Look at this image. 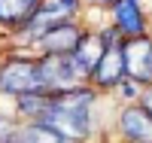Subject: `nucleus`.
<instances>
[{
    "label": "nucleus",
    "mask_w": 152,
    "mask_h": 143,
    "mask_svg": "<svg viewBox=\"0 0 152 143\" xmlns=\"http://www.w3.org/2000/svg\"><path fill=\"white\" fill-rule=\"evenodd\" d=\"M88 107H91V92H85V88L21 98L24 113H34L40 125L58 131L64 140H79L88 134Z\"/></svg>",
    "instance_id": "f257e3e1"
},
{
    "label": "nucleus",
    "mask_w": 152,
    "mask_h": 143,
    "mask_svg": "<svg viewBox=\"0 0 152 143\" xmlns=\"http://www.w3.org/2000/svg\"><path fill=\"white\" fill-rule=\"evenodd\" d=\"M0 92L3 95H18V98L43 95L46 85H43L40 64H31V61H9V64H3V67H0Z\"/></svg>",
    "instance_id": "f03ea898"
},
{
    "label": "nucleus",
    "mask_w": 152,
    "mask_h": 143,
    "mask_svg": "<svg viewBox=\"0 0 152 143\" xmlns=\"http://www.w3.org/2000/svg\"><path fill=\"white\" fill-rule=\"evenodd\" d=\"M40 73H43L46 92H70V88H79V79L85 76L73 55H49L40 64Z\"/></svg>",
    "instance_id": "7ed1b4c3"
},
{
    "label": "nucleus",
    "mask_w": 152,
    "mask_h": 143,
    "mask_svg": "<svg viewBox=\"0 0 152 143\" xmlns=\"http://www.w3.org/2000/svg\"><path fill=\"white\" fill-rule=\"evenodd\" d=\"M76 9V0H43L37 12L28 18V34L34 37H43L46 31L58 28V24H64V18Z\"/></svg>",
    "instance_id": "20e7f679"
},
{
    "label": "nucleus",
    "mask_w": 152,
    "mask_h": 143,
    "mask_svg": "<svg viewBox=\"0 0 152 143\" xmlns=\"http://www.w3.org/2000/svg\"><path fill=\"white\" fill-rule=\"evenodd\" d=\"M104 43H107V49L94 67V79L100 85H116L125 76V43H116L113 34H104Z\"/></svg>",
    "instance_id": "39448f33"
},
{
    "label": "nucleus",
    "mask_w": 152,
    "mask_h": 143,
    "mask_svg": "<svg viewBox=\"0 0 152 143\" xmlns=\"http://www.w3.org/2000/svg\"><path fill=\"white\" fill-rule=\"evenodd\" d=\"M125 73H131L134 82H149L152 79V43L137 40L125 43Z\"/></svg>",
    "instance_id": "423d86ee"
},
{
    "label": "nucleus",
    "mask_w": 152,
    "mask_h": 143,
    "mask_svg": "<svg viewBox=\"0 0 152 143\" xmlns=\"http://www.w3.org/2000/svg\"><path fill=\"white\" fill-rule=\"evenodd\" d=\"M40 43H43V49L49 55H73V52L79 49V43H82V34H79L76 24L64 21V24H58V28L46 31L40 37Z\"/></svg>",
    "instance_id": "0eeeda50"
},
{
    "label": "nucleus",
    "mask_w": 152,
    "mask_h": 143,
    "mask_svg": "<svg viewBox=\"0 0 152 143\" xmlns=\"http://www.w3.org/2000/svg\"><path fill=\"white\" fill-rule=\"evenodd\" d=\"M122 131L131 143H152V116L143 107H128L122 113Z\"/></svg>",
    "instance_id": "6e6552de"
},
{
    "label": "nucleus",
    "mask_w": 152,
    "mask_h": 143,
    "mask_svg": "<svg viewBox=\"0 0 152 143\" xmlns=\"http://www.w3.org/2000/svg\"><path fill=\"white\" fill-rule=\"evenodd\" d=\"M116 28L125 37H143V18L137 0H116Z\"/></svg>",
    "instance_id": "1a4fd4ad"
},
{
    "label": "nucleus",
    "mask_w": 152,
    "mask_h": 143,
    "mask_svg": "<svg viewBox=\"0 0 152 143\" xmlns=\"http://www.w3.org/2000/svg\"><path fill=\"white\" fill-rule=\"evenodd\" d=\"M104 49H107L104 37H100V40H94V37H82L79 49L73 52V58H76V64H79V70H82V73H94L100 55H104Z\"/></svg>",
    "instance_id": "9d476101"
},
{
    "label": "nucleus",
    "mask_w": 152,
    "mask_h": 143,
    "mask_svg": "<svg viewBox=\"0 0 152 143\" xmlns=\"http://www.w3.org/2000/svg\"><path fill=\"white\" fill-rule=\"evenodd\" d=\"M40 3L43 0H0V21H6V24L24 21L37 12Z\"/></svg>",
    "instance_id": "9b49d317"
},
{
    "label": "nucleus",
    "mask_w": 152,
    "mask_h": 143,
    "mask_svg": "<svg viewBox=\"0 0 152 143\" xmlns=\"http://www.w3.org/2000/svg\"><path fill=\"white\" fill-rule=\"evenodd\" d=\"M15 140H18V143H67L58 131H52V128H46V125H40V122L31 125V128H24V131H18Z\"/></svg>",
    "instance_id": "f8f14e48"
},
{
    "label": "nucleus",
    "mask_w": 152,
    "mask_h": 143,
    "mask_svg": "<svg viewBox=\"0 0 152 143\" xmlns=\"http://www.w3.org/2000/svg\"><path fill=\"white\" fill-rule=\"evenodd\" d=\"M143 103H146V107H143V110H146V113L152 116V88H149V92L143 95Z\"/></svg>",
    "instance_id": "ddd939ff"
},
{
    "label": "nucleus",
    "mask_w": 152,
    "mask_h": 143,
    "mask_svg": "<svg viewBox=\"0 0 152 143\" xmlns=\"http://www.w3.org/2000/svg\"><path fill=\"white\" fill-rule=\"evenodd\" d=\"M97 3H116V0H97Z\"/></svg>",
    "instance_id": "4468645a"
}]
</instances>
